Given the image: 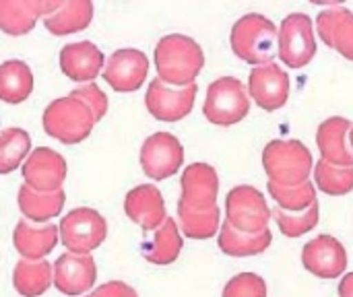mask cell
Masks as SVG:
<instances>
[{
  "label": "cell",
  "mask_w": 353,
  "mask_h": 297,
  "mask_svg": "<svg viewBox=\"0 0 353 297\" xmlns=\"http://www.w3.org/2000/svg\"><path fill=\"white\" fill-rule=\"evenodd\" d=\"M182 198L190 209L196 211H209L217 207V194H219V176L215 167L209 163H192L182 174Z\"/></svg>",
  "instance_id": "cell-16"
},
{
  "label": "cell",
  "mask_w": 353,
  "mask_h": 297,
  "mask_svg": "<svg viewBox=\"0 0 353 297\" xmlns=\"http://www.w3.org/2000/svg\"><path fill=\"white\" fill-rule=\"evenodd\" d=\"M353 124L347 118L335 116L325 120L319 130H316V145L321 151V157L339 167H352L353 165V151L347 147L345 139L352 134Z\"/></svg>",
  "instance_id": "cell-20"
},
{
  "label": "cell",
  "mask_w": 353,
  "mask_h": 297,
  "mask_svg": "<svg viewBox=\"0 0 353 297\" xmlns=\"http://www.w3.org/2000/svg\"><path fill=\"white\" fill-rule=\"evenodd\" d=\"M345 10H347L345 6L333 4V6L325 8V10L319 14V19H316V31H319L321 39H323L329 48H333V43H335V33H337V27H339V23H341Z\"/></svg>",
  "instance_id": "cell-35"
},
{
  "label": "cell",
  "mask_w": 353,
  "mask_h": 297,
  "mask_svg": "<svg viewBox=\"0 0 353 297\" xmlns=\"http://www.w3.org/2000/svg\"><path fill=\"white\" fill-rule=\"evenodd\" d=\"M70 97L83 101L95 116V122H99L105 114H108V97L105 93L95 85V83H89V85H81L77 89L70 91Z\"/></svg>",
  "instance_id": "cell-34"
},
{
  "label": "cell",
  "mask_w": 353,
  "mask_h": 297,
  "mask_svg": "<svg viewBox=\"0 0 353 297\" xmlns=\"http://www.w3.org/2000/svg\"><path fill=\"white\" fill-rule=\"evenodd\" d=\"M105 83L118 93H130L143 87L149 74V58L137 48H122L116 50L103 68Z\"/></svg>",
  "instance_id": "cell-12"
},
{
  "label": "cell",
  "mask_w": 353,
  "mask_h": 297,
  "mask_svg": "<svg viewBox=\"0 0 353 297\" xmlns=\"http://www.w3.org/2000/svg\"><path fill=\"white\" fill-rule=\"evenodd\" d=\"M339 297H353V273H347L339 283Z\"/></svg>",
  "instance_id": "cell-38"
},
{
  "label": "cell",
  "mask_w": 353,
  "mask_h": 297,
  "mask_svg": "<svg viewBox=\"0 0 353 297\" xmlns=\"http://www.w3.org/2000/svg\"><path fill=\"white\" fill-rule=\"evenodd\" d=\"M248 93L254 103L265 112H277L288 103L290 97V76L279 64L256 66L250 70Z\"/></svg>",
  "instance_id": "cell-13"
},
{
  "label": "cell",
  "mask_w": 353,
  "mask_h": 297,
  "mask_svg": "<svg viewBox=\"0 0 353 297\" xmlns=\"http://www.w3.org/2000/svg\"><path fill=\"white\" fill-rule=\"evenodd\" d=\"M155 68L159 79L170 87H190L205 66V54L196 39L170 33L155 45Z\"/></svg>",
  "instance_id": "cell-1"
},
{
  "label": "cell",
  "mask_w": 353,
  "mask_h": 297,
  "mask_svg": "<svg viewBox=\"0 0 353 297\" xmlns=\"http://www.w3.org/2000/svg\"><path fill=\"white\" fill-rule=\"evenodd\" d=\"M66 174H68L66 159L50 147L33 149L21 167V176H23L25 184L39 192L62 190Z\"/></svg>",
  "instance_id": "cell-11"
},
{
  "label": "cell",
  "mask_w": 353,
  "mask_h": 297,
  "mask_svg": "<svg viewBox=\"0 0 353 297\" xmlns=\"http://www.w3.org/2000/svg\"><path fill=\"white\" fill-rule=\"evenodd\" d=\"M97 279V267L91 254L64 252L54 263V287L68 297L87 294Z\"/></svg>",
  "instance_id": "cell-15"
},
{
  "label": "cell",
  "mask_w": 353,
  "mask_h": 297,
  "mask_svg": "<svg viewBox=\"0 0 353 297\" xmlns=\"http://www.w3.org/2000/svg\"><path fill=\"white\" fill-rule=\"evenodd\" d=\"M267 190H269L271 198L277 203V207H281L283 211L298 213V211L310 209L316 203V190L310 180L304 184H298V186H281V184L269 182Z\"/></svg>",
  "instance_id": "cell-30"
},
{
  "label": "cell",
  "mask_w": 353,
  "mask_h": 297,
  "mask_svg": "<svg viewBox=\"0 0 353 297\" xmlns=\"http://www.w3.org/2000/svg\"><path fill=\"white\" fill-rule=\"evenodd\" d=\"M89 297H139L137 291L124 281H108L99 285Z\"/></svg>",
  "instance_id": "cell-37"
},
{
  "label": "cell",
  "mask_w": 353,
  "mask_h": 297,
  "mask_svg": "<svg viewBox=\"0 0 353 297\" xmlns=\"http://www.w3.org/2000/svg\"><path fill=\"white\" fill-rule=\"evenodd\" d=\"M221 297H267V283L254 273H240L225 283Z\"/></svg>",
  "instance_id": "cell-33"
},
{
  "label": "cell",
  "mask_w": 353,
  "mask_h": 297,
  "mask_svg": "<svg viewBox=\"0 0 353 297\" xmlns=\"http://www.w3.org/2000/svg\"><path fill=\"white\" fill-rule=\"evenodd\" d=\"M60 240L72 254H91L108 236V223L95 209L79 207L66 213L60 221Z\"/></svg>",
  "instance_id": "cell-6"
},
{
  "label": "cell",
  "mask_w": 353,
  "mask_h": 297,
  "mask_svg": "<svg viewBox=\"0 0 353 297\" xmlns=\"http://www.w3.org/2000/svg\"><path fill=\"white\" fill-rule=\"evenodd\" d=\"M12 285L23 297L43 296L54 285V267L48 260H19L12 273Z\"/></svg>",
  "instance_id": "cell-24"
},
{
  "label": "cell",
  "mask_w": 353,
  "mask_h": 297,
  "mask_svg": "<svg viewBox=\"0 0 353 297\" xmlns=\"http://www.w3.org/2000/svg\"><path fill=\"white\" fill-rule=\"evenodd\" d=\"M316 56L314 23L306 12H292L279 29V58L290 68H304Z\"/></svg>",
  "instance_id": "cell-8"
},
{
  "label": "cell",
  "mask_w": 353,
  "mask_h": 297,
  "mask_svg": "<svg viewBox=\"0 0 353 297\" xmlns=\"http://www.w3.org/2000/svg\"><path fill=\"white\" fill-rule=\"evenodd\" d=\"M250 112V93L236 76H221L207 89L203 114L215 126H232L242 122Z\"/></svg>",
  "instance_id": "cell-5"
},
{
  "label": "cell",
  "mask_w": 353,
  "mask_h": 297,
  "mask_svg": "<svg viewBox=\"0 0 353 297\" xmlns=\"http://www.w3.org/2000/svg\"><path fill=\"white\" fill-rule=\"evenodd\" d=\"M184 147L172 132H155L141 147V167L147 178L159 182L180 172Z\"/></svg>",
  "instance_id": "cell-9"
},
{
  "label": "cell",
  "mask_w": 353,
  "mask_h": 297,
  "mask_svg": "<svg viewBox=\"0 0 353 297\" xmlns=\"http://www.w3.org/2000/svg\"><path fill=\"white\" fill-rule=\"evenodd\" d=\"M19 209L23 219L31 221V223H46L52 217L62 213L66 194L64 190H56V192H39L33 190L31 186L23 184L19 188Z\"/></svg>",
  "instance_id": "cell-22"
},
{
  "label": "cell",
  "mask_w": 353,
  "mask_h": 297,
  "mask_svg": "<svg viewBox=\"0 0 353 297\" xmlns=\"http://www.w3.org/2000/svg\"><path fill=\"white\" fill-rule=\"evenodd\" d=\"M314 182L319 190H323L329 196H343L353 190V165L352 167H339L331 165L325 159L316 161L314 165Z\"/></svg>",
  "instance_id": "cell-31"
},
{
  "label": "cell",
  "mask_w": 353,
  "mask_h": 297,
  "mask_svg": "<svg viewBox=\"0 0 353 297\" xmlns=\"http://www.w3.org/2000/svg\"><path fill=\"white\" fill-rule=\"evenodd\" d=\"M95 126L93 112L74 97H58L43 110V130L48 136L64 143L77 145L85 141Z\"/></svg>",
  "instance_id": "cell-4"
},
{
  "label": "cell",
  "mask_w": 353,
  "mask_h": 297,
  "mask_svg": "<svg viewBox=\"0 0 353 297\" xmlns=\"http://www.w3.org/2000/svg\"><path fill=\"white\" fill-rule=\"evenodd\" d=\"M219 217L221 213L217 207L209 211H196L186 207L184 203H178V219L182 225V234L190 240H209L217 232H221Z\"/></svg>",
  "instance_id": "cell-28"
},
{
  "label": "cell",
  "mask_w": 353,
  "mask_h": 297,
  "mask_svg": "<svg viewBox=\"0 0 353 297\" xmlns=\"http://www.w3.org/2000/svg\"><path fill=\"white\" fill-rule=\"evenodd\" d=\"M273 242V234L271 229L263 232V234H244L238 232L236 227H232V223H223L217 244L221 248L223 254L228 256H236V258H244V256H256L263 254Z\"/></svg>",
  "instance_id": "cell-25"
},
{
  "label": "cell",
  "mask_w": 353,
  "mask_h": 297,
  "mask_svg": "<svg viewBox=\"0 0 353 297\" xmlns=\"http://www.w3.org/2000/svg\"><path fill=\"white\" fill-rule=\"evenodd\" d=\"M103 68V52L93 41H74L60 50V70L74 83L89 85Z\"/></svg>",
  "instance_id": "cell-19"
},
{
  "label": "cell",
  "mask_w": 353,
  "mask_h": 297,
  "mask_svg": "<svg viewBox=\"0 0 353 297\" xmlns=\"http://www.w3.org/2000/svg\"><path fill=\"white\" fill-rule=\"evenodd\" d=\"M33 72L23 60H6L0 66V99L6 103H21L33 91Z\"/></svg>",
  "instance_id": "cell-26"
},
{
  "label": "cell",
  "mask_w": 353,
  "mask_h": 297,
  "mask_svg": "<svg viewBox=\"0 0 353 297\" xmlns=\"http://www.w3.org/2000/svg\"><path fill=\"white\" fill-rule=\"evenodd\" d=\"M333 50H337L343 58H347V60L353 62V12L350 8L345 10L341 23L337 27Z\"/></svg>",
  "instance_id": "cell-36"
},
{
  "label": "cell",
  "mask_w": 353,
  "mask_h": 297,
  "mask_svg": "<svg viewBox=\"0 0 353 297\" xmlns=\"http://www.w3.org/2000/svg\"><path fill=\"white\" fill-rule=\"evenodd\" d=\"M350 139H352V151H353V128H352V134H350Z\"/></svg>",
  "instance_id": "cell-39"
},
{
  "label": "cell",
  "mask_w": 353,
  "mask_h": 297,
  "mask_svg": "<svg viewBox=\"0 0 353 297\" xmlns=\"http://www.w3.org/2000/svg\"><path fill=\"white\" fill-rule=\"evenodd\" d=\"M124 213L132 223H137L145 232L159 229L168 219L163 196L159 188L153 184H141L132 188L124 198Z\"/></svg>",
  "instance_id": "cell-17"
},
{
  "label": "cell",
  "mask_w": 353,
  "mask_h": 297,
  "mask_svg": "<svg viewBox=\"0 0 353 297\" xmlns=\"http://www.w3.org/2000/svg\"><path fill=\"white\" fill-rule=\"evenodd\" d=\"M312 155L302 141H271L263 151V167L269 176V182L281 186H298L308 182L314 170Z\"/></svg>",
  "instance_id": "cell-3"
},
{
  "label": "cell",
  "mask_w": 353,
  "mask_h": 297,
  "mask_svg": "<svg viewBox=\"0 0 353 297\" xmlns=\"http://www.w3.org/2000/svg\"><path fill=\"white\" fill-rule=\"evenodd\" d=\"M196 99V85L190 87H170L159 76L149 83L145 93V105L149 114L159 122H178L186 118Z\"/></svg>",
  "instance_id": "cell-10"
},
{
  "label": "cell",
  "mask_w": 353,
  "mask_h": 297,
  "mask_svg": "<svg viewBox=\"0 0 353 297\" xmlns=\"http://www.w3.org/2000/svg\"><path fill=\"white\" fill-rule=\"evenodd\" d=\"M31 139L23 128H4L0 134V174H10L27 161Z\"/></svg>",
  "instance_id": "cell-29"
},
{
  "label": "cell",
  "mask_w": 353,
  "mask_h": 297,
  "mask_svg": "<svg viewBox=\"0 0 353 297\" xmlns=\"http://www.w3.org/2000/svg\"><path fill=\"white\" fill-rule=\"evenodd\" d=\"M182 236L180 229L176 225V221L172 217L165 219V223L153 232V242L149 246H145L143 256L157 267H168L172 263L178 260L180 252H182Z\"/></svg>",
  "instance_id": "cell-27"
},
{
  "label": "cell",
  "mask_w": 353,
  "mask_h": 297,
  "mask_svg": "<svg viewBox=\"0 0 353 297\" xmlns=\"http://www.w3.org/2000/svg\"><path fill=\"white\" fill-rule=\"evenodd\" d=\"M62 0H0V29L8 35L29 33L39 17L52 14Z\"/></svg>",
  "instance_id": "cell-18"
},
{
  "label": "cell",
  "mask_w": 353,
  "mask_h": 297,
  "mask_svg": "<svg viewBox=\"0 0 353 297\" xmlns=\"http://www.w3.org/2000/svg\"><path fill=\"white\" fill-rule=\"evenodd\" d=\"M228 223L244 234H263L269 229L273 209H269L265 196L254 186H236L225 198Z\"/></svg>",
  "instance_id": "cell-7"
},
{
  "label": "cell",
  "mask_w": 353,
  "mask_h": 297,
  "mask_svg": "<svg viewBox=\"0 0 353 297\" xmlns=\"http://www.w3.org/2000/svg\"><path fill=\"white\" fill-rule=\"evenodd\" d=\"M319 201L306 209V211H298V213H292V211H283L281 207H275L273 209V219L277 221L279 229L283 236L288 238H300L308 232H312L316 225H319Z\"/></svg>",
  "instance_id": "cell-32"
},
{
  "label": "cell",
  "mask_w": 353,
  "mask_h": 297,
  "mask_svg": "<svg viewBox=\"0 0 353 297\" xmlns=\"http://www.w3.org/2000/svg\"><path fill=\"white\" fill-rule=\"evenodd\" d=\"M93 19V2L91 0H66L52 14L43 19L46 29L52 35H68L85 29Z\"/></svg>",
  "instance_id": "cell-23"
},
{
  "label": "cell",
  "mask_w": 353,
  "mask_h": 297,
  "mask_svg": "<svg viewBox=\"0 0 353 297\" xmlns=\"http://www.w3.org/2000/svg\"><path fill=\"white\" fill-rule=\"evenodd\" d=\"M302 265L308 273L321 279H337L347 269V252L333 236H316L302 250Z\"/></svg>",
  "instance_id": "cell-14"
},
{
  "label": "cell",
  "mask_w": 353,
  "mask_h": 297,
  "mask_svg": "<svg viewBox=\"0 0 353 297\" xmlns=\"http://www.w3.org/2000/svg\"><path fill=\"white\" fill-rule=\"evenodd\" d=\"M60 227L46 223L35 225L27 219H21L12 234V244L17 252L27 260H43L58 244Z\"/></svg>",
  "instance_id": "cell-21"
},
{
  "label": "cell",
  "mask_w": 353,
  "mask_h": 297,
  "mask_svg": "<svg viewBox=\"0 0 353 297\" xmlns=\"http://www.w3.org/2000/svg\"><path fill=\"white\" fill-rule=\"evenodd\" d=\"M230 45L240 60L252 64L254 68L267 66L279 56V29L269 17L248 12L234 23Z\"/></svg>",
  "instance_id": "cell-2"
}]
</instances>
